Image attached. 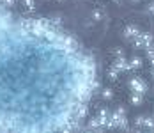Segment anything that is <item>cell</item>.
<instances>
[{
	"label": "cell",
	"instance_id": "6da1fadb",
	"mask_svg": "<svg viewBox=\"0 0 154 133\" xmlns=\"http://www.w3.org/2000/svg\"><path fill=\"white\" fill-rule=\"evenodd\" d=\"M129 89H131L133 92L145 94V92H147V84H145L143 78H140V76H133V78L129 80Z\"/></svg>",
	"mask_w": 154,
	"mask_h": 133
},
{
	"label": "cell",
	"instance_id": "7a4b0ae2",
	"mask_svg": "<svg viewBox=\"0 0 154 133\" xmlns=\"http://www.w3.org/2000/svg\"><path fill=\"white\" fill-rule=\"evenodd\" d=\"M135 124H137L138 128L151 130L154 126V117H151V116H138V117L135 119Z\"/></svg>",
	"mask_w": 154,
	"mask_h": 133
},
{
	"label": "cell",
	"instance_id": "3957f363",
	"mask_svg": "<svg viewBox=\"0 0 154 133\" xmlns=\"http://www.w3.org/2000/svg\"><path fill=\"white\" fill-rule=\"evenodd\" d=\"M113 68H117L121 73H124V71H131V66H129V60L126 59V55H122V57H115V60H113V64H112Z\"/></svg>",
	"mask_w": 154,
	"mask_h": 133
},
{
	"label": "cell",
	"instance_id": "277c9868",
	"mask_svg": "<svg viewBox=\"0 0 154 133\" xmlns=\"http://www.w3.org/2000/svg\"><path fill=\"white\" fill-rule=\"evenodd\" d=\"M140 32H142V30H140L138 27H135V25H128V27L124 29V39H126V41H133Z\"/></svg>",
	"mask_w": 154,
	"mask_h": 133
},
{
	"label": "cell",
	"instance_id": "5b68a950",
	"mask_svg": "<svg viewBox=\"0 0 154 133\" xmlns=\"http://www.w3.org/2000/svg\"><path fill=\"white\" fill-rule=\"evenodd\" d=\"M140 37H142V43H143V50L154 48V36L151 32H140Z\"/></svg>",
	"mask_w": 154,
	"mask_h": 133
},
{
	"label": "cell",
	"instance_id": "8992f818",
	"mask_svg": "<svg viewBox=\"0 0 154 133\" xmlns=\"http://www.w3.org/2000/svg\"><path fill=\"white\" fill-rule=\"evenodd\" d=\"M87 130H94V131H101V130H106L101 122H99V119L97 117H94L89 121V124H87Z\"/></svg>",
	"mask_w": 154,
	"mask_h": 133
},
{
	"label": "cell",
	"instance_id": "52a82bcc",
	"mask_svg": "<svg viewBox=\"0 0 154 133\" xmlns=\"http://www.w3.org/2000/svg\"><path fill=\"white\" fill-rule=\"evenodd\" d=\"M129 66H131V69H140V68L143 66V60L140 59L138 55H135V57L129 59Z\"/></svg>",
	"mask_w": 154,
	"mask_h": 133
},
{
	"label": "cell",
	"instance_id": "ba28073f",
	"mask_svg": "<svg viewBox=\"0 0 154 133\" xmlns=\"http://www.w3.org/2000/svg\"><path fill=\"white\" fill-rule=\"evenodd\" d=\"M142 103H143V94L133 92V94H131V105H135V106H140Z\"/></svg>",
	"mask_w": 154,
	"mask_h": 133
},
{
	"label": "cell",
	"instance_id": "9c48e42d",
	"mask_svg": "<svg viewBox=\"0 0 154 133\" xmlns=\"http://www.w3.org/2000/svg\"><path fill=\"white\" fill-rule=\"evenodd\" d=\"M101 98H103L105 101H110V100L113 98V90H112L110 87H105L103 90H101Z\"/></svg>",
	"mask_w": 154,
	"mask_h": 133
},
{
	"label": "cell",
	"instance_id": "30bf717a",
	"mask_svg": "<svg viewBox=\"0 0 154 133\" xmlns=\"http://www.w3.org/2000/svg\"><path fill=\"white\" fill-rule=\"evenodd\" d=\"M119 74H121V71H119L117 68H113V66H112V68H110V71H108V78L115 82V80H119Z\"/></svg>",
	"mask_w": 154,
	"mask_h": 133
},
{
	"label": "cell",
	"instance_id": "8fae6325",
	"mask_svg": "<svg viewBox=\"0 0 154 133\" xmlns=\"http://www.w3.org/2000/svg\"><path fill=\"white\" fill-rule=\"evenodd\" d=\"M91 16H92V20H94V21H101L105 14H103V11H101V9H94V11H92V14H91Z\"/></svg>",
	"mask_w": 154,
	"mask_h": 133
},
{
	"label": "cell",
	"instance_id": "7c38bea8",
	"mask_svg": "<svg viewBox=\"0 0 154 133\" xmlns=\"http://www.w3.org/2000/svg\"><path fill=\"white\" fill-rule=\"evenodd\" d=\"M23 4H25V7H27L29 11H34V9H35V2H34V0H23Z\"/></svg>",
	"mask_w": 154,
	"mask_h": 133
},
{
	"label": "cell",
	"instance_id": "4fadbf2b",
	"mask_svg": "<svg viewBox=\"0 0 154 133\" xmlns=\"http://www.w3.org/2000/svg\"><path fill=\"white\" fill-rule=\"evenodd\" d=\"M147 52V59L151 60V64L154 66V48H151V50H145Z\"/></svg>",
	"mask_w": 154,
	"mask_h": 133
},
{
	"label": "cell",
	"instance_id": "5bb4252c",
	"mask_svg": "<svg viewBox=\"0 0 154 133\" xmlns=\"http://www.w3.org/2000/svg\"><path fill=\"white\" fill-rule=\"evenodd\" d=\"M0 4H4L5 7H13L16 5V0H0Z\"/></svg>",
	"mask_w": 154,
	"mask_h": 133
},
{
	"label": "cell",
	"instance_id": "9a60e30c",
	"mask_svg": "<svg viewBox=\"0 0 154 133\" xmlns=\"http://www.w3.org/2000/svg\"><path fill=\"white\" fill-rule=\"evenodd\" d=\"M113 55H115V57H122V55H124V50L121 48V46H119V48H115V50H113Z\"/></svg>",
	"mask_w": 154,
	"mask_h": 133
},
{
	"label": "cell",
	"instance_id": "2e32d148",
	"mask_svg": "<svg viewBox=\"0 0 154 133\" xmlns=\"http://www.w3.org/2000/svg\"><path fill=\"white\" fill-rule=\"evenodd\" d=\"M147 9H149V13H151V14L154 16V2H151V4L147 5Z\"/></svg>",
	"mask_w": 154,
	"mask_h": 133
},
{
	"label": "cell",
	"instance_id": "e0dca14e",
	"mask_svg": "<svg viewBox=\"0 0 154 133\" xmlns=\"http://www.w3.org/2000/svg\"><path fill=\"white\" fill-rule=\"evenodd\" d=\"M151 76H152V80H154V66H152V69H151Z\"/></svg>",
	"mask_w": 154,
	"mask_h": 133
},
{
	"label": "cell",
	"instance_id": "ac0fdd59",
	"mask_svg": "<svg viewBox=\"0 0 154 133\" xmlns=\"http://www.w3.org/2000/svg\"><path fill=\"white\" fill-rule=\"evenodd\" d=\"M113 2H115V4H121V2H122V0H113Z\"/></svg>",
	"mask_w": 154,
	"mask_h": 133
},
{
	"label": "cell",
	"instance_id": "d6986e66",
	"mask_svg": "<svg viewBox=\"0 0 154 133\" xmlns=\"http://www.w3.org/2000/svg\"><path fill=\"white\" fill-rule=\"evenodd\" d=\"M131 2H135V4H138V2H140V0H131Z\"/></svg>",
	"mask_w": 154,
	"mask_h": 133
},
{
	"label": "cell",
	"instance_id": "ffe728a7",
	"mask_svg": "<svg viewBox=\"0 0 154 133\" xmlns=\"http://www.w3.org/2000/svg\"><path fill=\"white\" fill-rule=\"evenodd\" d=\"M151 131H154V126H152V128H151Z\"/></svg>",
	"mask_w": 154,
	"mask_h": 133
},
{
	"label": "cell",
	"instance_id": "44dd1931",
	"mask_svg": "<svg viewBox=\"0 0 154 133\" xmlns=\"http://www.w3.org/2000/svg\"><path fill=\"white\" fill-rule=\"evenodd\" d=\"M152 90H154V87H152Z\"/></svg>",
	"mask_w": 154,
	"mask_h": 133
}]
</instances>
